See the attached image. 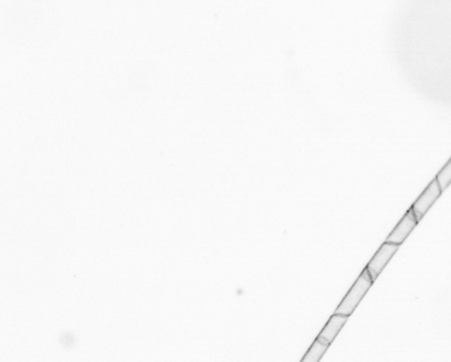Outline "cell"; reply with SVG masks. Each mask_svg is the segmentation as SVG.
Masks as SVG:
<instances>
[{
	"mask_svg": "<svg viewBox=\"0 0 451 362\" xmlns=\"http://www.w3.org/2000/svg\"><path fill=\"white\" fill-rule=\"evenodd\" d=\"M349 318V316L340 314H334L333 316H331L317 338L320 339L321 341H323L324 343L331 345L333 343L335 338L337 337L338 332H340V329H342L344 325L346 324Z\"/></svg>",
	"mask_w": 451,
	"mask_h": 362,
	"instance_id": "5",
	"label": "cell"
},
{
	"mask_svg": "<svg viewBox=\"0 0 451 362\" xmlns=\"http://www.w3.org/2000/svg\"><path fill=\"white\" fill-rule=\"evenodd\" d=\"M441 190H445L451 183V159L448 161L445 166L441 169L436 177Z\"/></svg>",
	"mask_w": 451,
	"mask_h": 362,
	"instance_id": "7",
	"label": "cell"
},
{
	"mask_svg": "<svg viewBox=\"0 0 451 362\" xmlns=\"http://www.w3.org/2000/svg\"><path fill=\"white\" fill-rule=\"evenodd\" d=\"M418 223L416 216H415L411 208L405 213L398 224L396 226L395 228L393 229L385 242L398 245L402 244L412 231L414 230V228L416 227Z\"/></svg>",
	"mask_w": 451,
	"mask_h": 362,
	"instance_id": "4",
	"label": "cell"
},
{
	"mask_svg": "<svg viewBox=\"0 0 451 362\" xmlns=\"http://www.w3.org/2000/svg\"><path fill=\"white\" fill-rule=\"evenodd\" d=\"M441 192H443V190H441L436 179H434L430 183V185L427 187L426 190L421 193V195L418 197L416 201L414 203L412 209L418 222L426 215L428 210L434 205V203L440 198Z\"/></svg>",
	"mask_w": 451,
	"mask_h": 362,
	"instance_id": "2",
	"label": "cell"
},
{
	"mask_svg": "<svg viewBox=\"0 0 451 362\" xmlns=\"http://www.w3.org/2000/svg\"><path fill=\"white\" fill-rule=\"evenodd\" d=\"M329 345H330L324 343L323 341H321L320 339L317 338L314 341V343L312 344L311 347H309L307 353L304 355V357L302 358V361L317 362L320 361L325 352H326Z\"/></svg>",
	"mask_w": 451,
	"mask_h": 362,
	"instance_id": "6",
	"label": "cell"
},
{
	"mask_svg": "<svg viewBox=\"0 0 451 362\" xmlns=\"http://www.w3.org/2000/svg\"><path fill=\"white\" fill-rule=\"evenodd\" d=\"M373 283L372 278L370 276L369 271L365 268L358 279L354 282L353 287H351L349 293L344 296L342 302L335 310L334 314L349 316L352 315L354 309L359 305L360 300L365 296Z\"/></svg>",
	"mask_w": 451,
	"mask_h": 362,
	"instance_id": "1",
	"label": "cell"
},
{
	"mask_svg": "<svg viewBox=\"0 0 451 362\" xmlns=\"http://www.w3.org/2000/svg\"><path fill=\"white\" fill-rule=\"evenodd\" d=\"M399 245L392 244V242H385L380 247L379 250L375 254V256L372 257V260H370L368 266H367V270L369 271L370 276H371L374 282L380 275V273H382L383 270L385 269L386 264H387L389 260H392V257L394 256L396 251L398 250Z\"/></svg>",
	"mask_w": 451,
	"mask_h": 362,
	"instance_id": "3",
	"label": "cell"
}]
</instances>
